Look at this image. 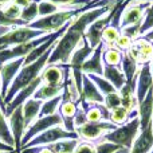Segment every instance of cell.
Masks as SVG:
<instances>
[{
	"instance_id": "obj_1",
	"label": "cell",
	"mask_w": 153,
	"mask_h": 153,
	"mask_svg": "<svg viewBox=\"0 0 153 153\" xmlns=\"http://www.w3.org/2000/svg\"><path fill=\"white\" fill-rule=\"evenodd\" d=\"M116 7L114 5H103V7L91 8V10H87L79 13L78 16H75L70 22L69 27L63 32V35L58 39L47 65H69L70 58L74 54V51L78 47H81L83 43L85 32H86L87 27L93 22L100 19L101 16L106 15Z\"/></svg>"
},
{
	"instance_id": "obj_2",
	"label": "cell",
	"mask_w": 153,
	"mask_h": 153,
	"mask_svg": "<svg viewBox=\"0 0 153 153\" xmlns=\"http://www.w3.org/2000/svg\"><path fill=\"white\" fill-rule=\"evenodd\" d=\"M55 45H56V43H55ZM55 45H54L53 47H51L50 50H48L47 53L45 54V55L40 56L38 61L32 62V63H30V65H24V66L20 69L19 74L16 75V78L13 79L11 87L8 89L7 95L4 97L5 108H7L8 103H10L11 101H12L13 98L16 97V94H18V93L22 89H24L26 86H28V85L31 83V82H34L35 79L38 78V76H40V74H42V71H43V69L47 66L51 53H53V50L55 48Z\"/></svg>"
},
{
	"instance_id": "obj_3",
	"label": "cell",
	"mask_w": 153,
	"mask_h": 153,
	"mask_svg": "<svg viewBox=\"0 0 153 153\" xmlns=\"http://www.w3.org/2000/svg\"><path fill=\"white\" fill-rule=\"evenodd\" d=\"M141 133L140 129V118L134 117V118L129 120L125 122L124 125L118 126L117 129L111 130V132L106 133L100 141H108V143H113L116 145H120L121 148L129 149L133 146L136 138Z\"/></svg>"
},
{
	"instance_id": "obj_4",
	"label": "cell",
	"mask_w": 153,
	"mask_h": 153,
	"mask_svg": "<svg viewBox=\"0 0 153 153\" xmlns=\"http://www.w3.org/2000/svg\"><path fill=\"white\" fill-rule=\"evenodd\" d=\"M47 35L46 32L39 31V30H34L30 26H23V27H15V28L7 31L5 34L0 35V50L3 48L11 47V46L22 45V43H27L32 39L45 36Z\"/></svg>"
},
{
	"instance_id": "obj_5",
	"label": "cell",
	"mask_w": 153,
	"mask_h": 153,
	"mask_svg": "<svg viewBox=\"0 0 153 153\" xmlns=\"http://www.w3.org/2000/svg\"><path fill=\"white\" fill-rule=\"evenodd\" d=\"M53 34H47L45 36L36 38V39H32L27 43H22V45H16V46H11V47L3 48L0 50V66L7 62L15 61L19 58H26L32 50H35L36 47H39L40 45H43L45 42H47L51 38Z\"/></svg>"
},
{
	"instance_id": "obj_6",
	"label": "cell",
	"mask_w": 153,
	"mask_h": 153,
	"mask_svg": "<svg viewBox=\"0 0 153 153\" xmlns=\"http://www.w3.org/2000/svg\"><path fill=\"white\" fill-rule=\"evenodd\" d=\"M117 125L110 121H100V122H86L85 125L76 128L75 132L79 140L87 141V143H95L100 141L106 133L117 129Z\"/></svg>"
},
{
	"instance_id": "obj_7",
	"label": "cell",
	"mask_w": 153,
	"mask_h": 153,
	"mask_svg": "<svg viewBox=\"0 0 153 153\" xmlns=\"http://www.w3.org/2000/svg\"><path fill=\"white\" fill-rule=\"evenodd\" d=\"M61 140H79L76 132H67L63 126H54L50 129L45 130L43 133H40L39 136H36L35 138H32L28 144L23 146L24 148H32V146H42V145H50L56 141Z\"/></svg>"
},
{
	"instance_id": "obj_8",
	"label": "cell",
	"mask_w": 153,
	"mask_h": 153,
	"mask_svg": "<svg viewBox=\"0 0 153 153\" xmlns=\"http://www.w3.org/2000/svg\"><path fill=\"white\" fill-rule=\"evenodd\" d=\"M62 125H63V121H62V117L59 116V114H53V116H47V117H39V118L26 130L23 138H22V148H23L26 144H28L32 138L39 136L40 133H43L45 130L50 129V128H54V126H62Z\"/></svg>"
},
{
	"instance_id": "obj_9",
	"label": "cell",
	"mask_w": 153,
	"mask_h": 153,
	"mask_svg": "<svg viewBox=\"0 0 153 153\" xmlns=\"http://www.w3.org/2000/svg\"><path fill=\"white\" fill-rule=\"evenodd\" d=\"M113 10H111L110 12H108L106 15L101 16V18L97 19L95 22H93V23L87 27L86 32H85V39L87 40V43L90 45L91 48L98 47V46L102 43L103 31H105V28L108 26H110L111 18H113Z\"/></svg>"
},
{
	"instance_id": "obj_10",
	"label": "cell",
	"mask_w": 153,
	"mask_h": 153,
	"mask_svg": "<svg viewBox=\"0 0 153 153\" xmlns=\"http://www.w3.org/2000/svg\"><path fill=\"white\" fill-rule=\"evenodd\" d=\"M103 95L101 94V91L97 89L93 81L89 78L87 74H83L82 76V91H81V108L83 110H87L90 106L93 105H100L103 103Z\"/></svg>"
},
{
	"instance_id": "obj_11",
	"label": "cell",
	"mask_w": 153,
	"mask_h": 153,
	"mask_svg": "<svg viewBox=\"0 0 153 153\" xmlns=\"http://www.w3.org/2000/svg\"><path fill=\"white\" fill-rule=\"evenodd\" d=\"M149 3H129L128 1L126 8L124 10L121 16V22H120V30L126 28L133 24L141 23L144 20V15H145L146 10L149 8Z\"/></svg>"
},
{
	"instance_id": "obj_12",
	"label": "cell",
	"mask_w": 153,
	"mask_h": 153,
	"mask_svg": "<svg viewBox=\"0 0 153 153\" xmlns=\"http://www.w3.org/2000/svg\"><path fill=\"white\" fill-rule=\"evenodd\" d=\"M24 65V58H19L15 61L7 62V63L0 66V81H1V94H3V100L7 95L8 89L11 87L13 79L16 78V75L19 74L20 69Z\"/></svg>"
},
{
	"instance_id": "obj_13",
	"label": "cell",
	"mask_w": 153,
	"mask_h": 153,
	"mask_svg": "<svg viewBox=\"0 0 153 153\" xmlns=\"http://www.w3.org/2000/svg\"><path fill=\"white\" fill-rule=\"evenodd\" d=\"M10 130L12 133L13 141H15V151L20 152L22 149V138L26 133V125H24V117H23V108L19 106L12 113L10 114Z\"/></svg>"
},
{
	"instance_id": "obj_14",
	"label": "cell",
	"mask_w": 153,
	"mask_h": 153,
	"mask_svg": "<svg viewBox=\"0 0 153 153\" xmlns=\"http://www.w3.org/2000/svg\"><path fill=\"white\" fill-rule=\"evenodd\" d=\"M130 55L138 62V65L151 63L153 59V43L146 40L144 36L133 40V45L129 50Z\"/></svg>"
},
{
	"instance_id": "obj_15",
	"label": "cell",
	"mask_w": 153,
	"mask_h": 153,
	"mask_svg": "<svg viewBox=\"0 0 153 153\" xmlns=\"http://www.w3.org/2000/svg\"><path fill=\"white\" fill-rule=\"evenodd\" d=\"M153 86V75L151 70V63L141 65L140 71L137 74V86H136V97L137 102H143V100L146 97L148 91Z\"/></svg>"
},
{
	"instance_id": "obj_16",
	"label": "cell",
	"mask_w": 153,
	"mask_h": 153,
	"mask_svg": "<svg viewBox=\"0 0 153 153\" xmlns=\"http://www.w3.org/2000/svg\"><path fill=\"white\" fill-rule=\"evenodd\" d=\"M103 50H105V45L103 43H101L98 47L94 48L90 58L85 62L83 67H82V73L83 74L103 76V67H105V63H103V59H102Z\"/></svg>"
},
{
	"instance_id": "obj_17",
	"label": "cell",
	"mask_w": 153,
	"mask_h": 153,
	"mask_svg": "<svg viewBox=\"0 0 153 153\" xmlns=\"http://www.w3.org/2000/svg\"><path fill=\"white\" fill-rule=\"evenodd\" d=\"M65 76H66V65H47L40 74L43 83L51 86H63Z\"/></svg>"
},
{
	"instance_id": "obj_18",
	"label": "cell",
	"mask_w": 153,
	"mask_h": 153,
	"mask_svg": "<svg viewBox=\"0 0 153 153\" xmlns=\"http://www.w3.org/2000/svg\"><path fill=\"white\" fill-rule=\"evenodd\" d=\"M153 149V122L148 125L136 138L129 153H151Z\"/></svg>"
},
{
	"instance_id": "obj_19",
	"label": "cell",
	"mask_w": 153,
	"mask_h": 153,
	"mask_svg": "<svg viewBox=\"0 0 153 153\" xmlns=\"http://www.w3.org/2000/svg\"><path fill=\"white\" fill-rule=\"evenodd\" d=\"M136 82H137V76L132 82H126L125 86L118 91L121 97V106L126 109L129 113L136 110V108L138 106L137 97H136Z\"/></svg>"
},
{
	"instance_id": "obj_20",
	"label": "cell",
	"mask_w": 153,
	"mask_h": 153,
	"mask_svg": "<svg viewBox=\"0 0 153 153\" xmlns=\"http://www.w3.org/2000/svg\"><path fill=\"white\" fill-rule=\"evenodd\" d=\"M138 118H140V129L144 130L153 118V86L148 91L143 102L138 103Z\"/></svg>"
},
{
	"instance_id": "obj_21",
	"label": "cell",
	"mask_w": 153,
	"mask_h": 153,
	"mask_svg": "<svg viewBox=\"0 0 153 153\" xmlns=\"http://www.w3.org/2000/svg\"><path fill=\"white\" fill-rule=\"evenodd\" d=\"M43 101L36 100V98L31 97L30 100H27L26 102L22 105L23 108V117H24V125H26V130L39 118V113L42 109Z\"/></svg>"
},
{
	"instance_id": "obj_22",
	"label": "cell",
	"mask_w": 153,
	"mask_h": 153,
	"mask_svg": "<svg viewBox=\"0 0 153 153\" xmlns=\"http://www.w3.org/2000/svg\"><path fill=\"white\" fill-rule=\"evenodd\" d=\"M103 78L108 79L114 87H116L117 91L122 89L126 83V78L125 74L122 73V70L118 66H110V65H105L103 67Z\"/></svg>"
},
{
	"instance_id": "obj_23",
	"label": "cell",
	"mask_w": 153,
	"mask_h": 153,
	"mask_svg": "<svg viewBox=\"0 0 153 153\" xmlns=\"http://www.w3.org/2000/svg\"><path fill=\"white\" fill-rule=\"evenodd\" d=\"M140 65L138 62L130 55L129 51H125L124 56H122V62H121V70L125 74L126 82H132L133 79L137 76L138 71H140Z\"/></svg>"
},
{
	"instance_id": "obj_24",
	"label": "cell",
	"mask_w": 153,
	"mask_h": 153,
	"mask_svg": "<svg viewBox=\"0 0 153 153\" xmlns=\"http://www.w3.org/2000/svg\"><path fill=\"white\" fill-rule=\"evenodd\" d=\"M63 86H51V85H46V83H42V86L35 91L34 94V98L36 100H40V101H48L51 98H55L58 95H62L63 93Z\"/></svg>"
},
{
	"instance_id": "obj_25",
	"label": "cell",
	"mask_w": 153,
	"mask_h": 153,
	"mask_svg": "<svg viewBox=\"0 0 153 153\" xmlns=\"http://www.w3.org/2000/svg\"><path fill=\"white\" fill-rule=\"evenodd\" d=\"M87 122H100V121H109L110 111L103 106V103L93 105L86 110Z\"/></svg>"
},
{
	"instance_id": "obj_26",
	"label": "cell",
	"mask_w": 153,
	"mask_h": 153,
	"mask_svg": "<svg viewBox=\"0 0 153 153\" xmlns=\"http://www.w3.org/2000/svg\"><path fill=\"white\" fill-rule=\"evenodd\" d=\"M122 56H124V53H122L120 48H117L116 46L113 47H106L103 50V63L105 65H110V66H118L122 62Z\"/></svg>"
},
{
	"instance_id": "obj_27",
	"label": "cell",
	"mask_w": 153,
	"mask_h": 153,
	"mask_svg": "<svg viewBox=\"0 0 153 153\" xmlns=\"http://www.w3.org/2000/svg\"><path fill=\"white\" fill-rule=\"evenodd\" d=\"M78 143L79 140H61L46 146L53 153H74Z\"/></svg>"
},
{
	"instance_id": "obj_28",
	"label": "cell",
	"mask_w": 153,
	"mask_h": 153,
	"mask_svg": "<svg viewBox=\"0 0 153 153\" xmlns=\"http://www.w3.org/2000/svg\"><path fill=\"white\" fill-rule=\"evenodd\" d=\"M0 140H1L3 143L8 144L10 146L15 148V141H13L12 133H11V130H10V124H8L5 113L3 111L1 108H0Z\"/></svg>"
},
{
	"instance_id": "obj_29",
	"label": "cell",
	"mask_w": 153,
	"mask_h": 153,
	"mask_svg": "<svg viewBox=\"0 0 153 153\" xmlns=\"http://www.w3.org/2000/svg\"><path fill=\"white\" fill-rule=\"evenodd\" d=\"M61 103H62V95H58V97H55V98H51V100H48V101H45L42 105V109H40L39 117H47V116L56 114Z\"/></svg>"
},
{
	"instance_id": "obj_30",
	"label": "cell",
	"mask_w": 153,
	"mask_h": 153,
	"mask_svg": "<svg viewBox=\"0 0 153 153\" xmlns=\"http://www.w3.org/2000/svg\"><path fill=\"white\" fill-rule=\"evenodd\" d=\"M89 78L93 81V83L97 86V89L101 91V94L105 97V95H108V94H110V93H114V91H117L116 90V87L113 86V85L110 83V82L108 81V79H105L103 76H101V75H89Z\"/></svg>"
},
{
	"instance_id": "obj_31",
	"label": "cell",
	"mask_w": 153,
	"mask_h": 153,
	"mask_svg": "<svg viewBox=\"0 0 153 153\" xmlns=\"http://www.w3.org/2000/svg\"><path fill=\"white\" fill-rule=\"evenodd\" d=\"M38 3L39 1H32L30 5L22 8V15L20 19L24 20L27 24L35 22L36 19H39V8H38Z\"/></svg>"
},
{
	"instance_id": "obj_32",
	"label": "cell",
	"mask_w": 153,
	"mask_h": 153,
	"mask_svg": "<svg viewBox=\"0 0 153 153\" xmlns=\"http://www.w3.org/2000/svg\"><path fill=\"white\" fill-rule=\"evenodd\" d=\"M120 35H121V30L120 28L113 26H108L105 28V31H103L102 43L105 45V47H113V46H116V42L120 38Z\"/></svg>"
},
{
	"instance_id": "obj_33",
	"label": "cell",
	"mask_w": 153,
	"mask_h": 153,
	"mask_svg": "<svg viewBox=\"0 0 153 153\" xmlns=\"http://www.w3.org/2000/svg\"><path fill=\"white\" fill-rule=\"evenodd\" d=\"M48 1L56 4L61 10H75V8H81L83 5L90 4L94 0H48Z\"/></svg>"
},
{
	"instance_id": "obj_34",
	"label": "cell",
	"mask_w": 153,
	"mask_h": 153,
	"mask_svg": "<svg viewBox=\"0 0 153 153\" xmlns=\"http://www.w3.org/2000/svg\"><path fill=\"white\" fill-rule=\"evenodd\" d=\"M129 116H130L129 111H128L125 108L120 106V108H117V109H114V110L110 111V118H109V121L116 124L117 126H120V125H122V124L129 121L130 120Z\"/></svg>"
},
{
	"instance_id": "obj_35",
	"label": "cell",
	"mask_w": 153,
	"mask_h": 153,
	"mask_svg": "<svg viewBox=\"0 0 153 153\" xmlns=\"http://www.w3.org/2000/svg\"><path fill=\"white\" fill-rule=\"evenodd\" d=\"M23 26H28V24L24 20H22V19L10 18V16H7L0 10V27H4V28H15V27H23Z\"/></svg>"
},
{
	"instance_id": "obj_36",
	"label": "cell",
	"mask_w": 153,
	"mask_h": 153,
	"mask_svg": "<svg viewBox=\"0 0 153 153\" xmlns=\"http://www.w3.org/2000/svg\"><path fill=\"white\" fill-rule=\"evenodd\" d=\"M38 8H39V18H45V16L53 15V13L61 11V8L58 5L48 1V0H40L38 3Z\"/></svg>"
},
{
	"instance_id": "obj_37",
	"label": "cell",
	"mask_w": 153,
	"mask_h": 153,
	"mask_svg": "<svg viewBox=\"0 0 153 153\" xmlns=\"http://www.w3.org/2000/svg\"><path fill=\"white\" fill-rule=\"evenodd\" d=\"M103 106H105L109 111L120 108V106H121V97H120V93L114 91V93H110V94L105 95V98H103Z\"/></svg>"
},
{
	"instance_id": "obj_38",
	"label": "cell",
	"mask_w": 153,
	"mask_h": 153,
	"mask_svg": "<svg viewBox=\"0 0 153 153\" xmlns=\"http://www.w3.org/2000/svg\"><path fill=\"white\" fill-rule=\"evenodd\" d=\"M151 30H153V3L149 5V8L144 15L143 26H141V36L145 35L146 32H149Z\"/></svg>"
},
{
	"instance_id": "obj_39",
	"label": "cell",
	"mask_w": 153,
	"mask_h": 153,
	"mask_svg": "<svg viewBox=\"0 0 153 153\" xmlns=\"http://www.w3.org/2000/svg\"><path fill=\"white\" fill-rule=\"evenodd\" d=\"M95 146H97V153H117L121 149L120 145L108 143V141H98L95 144Z\"/></svg>"
},
{
	"instance_id": "obj_40",
	"label": "cell",
	"mask_w": 153,
	"mask_h": 153,
	"mask_svg": "<svg viewBox=\"0 0 153 153\" xmlns=\"http://www.w3.org/2000/svg\"><path fill=\"white\" fill-rule=\"evenodd\" d=\"M0 10H1L3 12H4L7 16H10V18L20 19V15H22V8L19 7V5L13 4L12 1L8 3V4H7V5H4V7H1Z\"/></svg>"
},
{
	"instance_id": "obj_41",
	"label": "cell",
	"mask_w": 153,
	"mask_h": 153,
	"mask_svg": "<svg viewBox=\"0 0 153 153\" xmlns=\"http://www.w3.org/2000/svg\"><path fill=\"white\" fill-rule=\"evenodd\" d=\"M74 153H97V146H95L94 143L79 141Z\"/></svg>"
},
{
	"instance_id": "obj_42",
	"label": "cell",
	"mask_w": 153,
	"mask_h": 153,
	"mask_svg": "<svg viewBox=\"0 0 153 153\" xmlns=\"http://www.w3.org/2000/svg\"><path fill=\"white\" fill-rule=\"evenodd\" d=\"M132 45H133V40L130 39V38H128L126 35H124V34L120 35V38L117 39V42H116V47L120 48L122 53L129 51L130 47H132Z\"/></svg>"
},
{
	"instance_id": "obj_43",
	"label": "cell",
	"mask_w": 153,
	"mask_h": 153,
	"mask_svg": "<svg viewBox=\"0 0 153 153\" xmlns=\"http://www.w3.org/2000/svg\"><path fill=\"white\" fill-rule=\"evenodd\" d=\"M74 126L75 129L79 126H82V125H85L87 122V118H86V110H83V109L79 106L78 108V111H76V114L74 116Z\"/></svg>"
},
{
	"instance_id": "obj_44",
	"label": "cell",
	"mask_w": 153,
	"mask_h": 153,
	"mask_svg": "<svg viewBox=\"0 0 153 153\" xmlns=\"http://www.w3.org/2000/svg\"><path fill=\"white\" fill-rule=\"evenodd\" d=\"M0 152H15V148L10 146L8 144L3 143V141L0 140Z\"/></svg>"
},
{
	"instance_id": "obj_45",
	"label": "cell",
	"mask_w": 153,
	"mask_h": 153,
	"mask_svg": "<svg viewBox=\"0 0 153 153\" xmlns=\"http://www.w3.org/2000/svg\"><path fill=\"white\" fill-rule=\"evenodd\" d=\"M0 108H1L3 111L5 113V103H4V100H3V94H1V81H0Z\"/></svg>"
},
{
	"instance_id": "obj_46",
	"label": "cell",
	"mask_w": 153,
	"mask_h": 153,
	"mask_svg": "<svg viewBox=\"0 0 153 153\" xmlns=\"http://www.w3.org/2000/svg\"><path fill=\"white\" fill-rule=\"evenodd\" d=\"M143 36L145 38L146 40H149V42H152V43H153V30H151L149 32H146V34H145V35H143Z\"/></svg>"
},
{
	"instance_id": "obj_47",
	"label": "cell",
	"mask_w": 153,
	"mask_h": 153,
	"mask_svg": "<svg viewBox=\"0 0 153 153\" xmlns=\"http://www.w3.org/2000/svg\"><path fill=\"white\" fill-rule=\"evenodd\" d=\"M129 3H149V4H152L153 0H128Z\"/></svg>"
},
{
	"instance_id": "obj_48",
	"label": "cell",
	"mask_w": 153,
	"mask_h": 153,
	"mask_svg": "<svg viewBox=\"0 0 153 153\" xmlns=\"http://www.w3.org/2000/svg\"><path fill=\"white\" fill-rule=\"evenodd\" d=\"M8 3H11V0H0V8L4 7V5H7Z\"/></svg>"
},
{
	"instance_id": "obj_49",
	"label": "cell",
	"mask_w": 153,
	"mask_h": 153,
	"mask_svg": "<svg viewBox=\"0 0 153 153\" xmlns=\"http://www.w3.org/2000/svg\"><path fill=\"white\" fill-rule=\"evenodd\" d=\"M151 70H152V75H153V59H152V62H151Z\"/></svg>"
},
{
	"instance_id": "obj_50",
	"label": "cell",
	"mask_w": 153,
	"mask_h": 153,
	"mask_svg": "<svg viewBox=\"0 0 153 153\" xmlns=\"http://www.w3.org/2000/svg\"><path fill=\"white\" fill-rule=\"evenodd\" d=\"M151 153H153V149H152V151H151Z\"/></svg>"
},
{
	"instance_id": "obj_51",
	"label": "cell",
	"mask_w": 153,
	"mask_h": 153,
	"mask_svg": "<svg viewBox=\"0 0 153 153\" xmlns=\"http://www.w3.org/2000/svg\"><path fill=\"white\" fill-rule=\"evenodd\" d=\"M152 122H153V118H152Z\"/></svg>"
}]
</instances>
